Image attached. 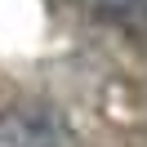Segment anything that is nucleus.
Wrapping results in <instances>:
<instances>
[{"mask_svg": "<svg viewBox=\"0 0 147 147\" xmlns=\"http://www.w3.org/2000/svg\"><path fill=\"white\" fill-rule=\"evenodd\" d=\"M0 147H76V134L49 102H13L0 111Z\"/></svg>", "mask_w": 147, "mask_h": 147, "instance_id": "obj_1", "label": "nucleus"}, {"mask_svg": "<svg viewBox=\"0 0 147 147\" xmlns=\"http://www.w3.org/2000/svg\"><path fill=\"white\" fill-rule=\"evenodd\" d=\"M98 18L107 22H120V27H138L147 22V0H85Z\"/></svg>", "mask_w": 147, "mask_h": 147, "instance_id": "obj_2", "label": "nucleus"}]
</instances>
